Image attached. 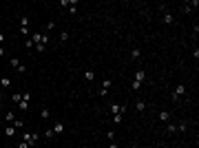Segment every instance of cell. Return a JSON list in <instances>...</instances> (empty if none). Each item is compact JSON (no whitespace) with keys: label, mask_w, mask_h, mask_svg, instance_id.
Returning <instances> with one entry per match:
<instances>
[{"label":"cell","mask_w":199,"mask_h":148,"mask_svg":"<svg viewBox=\"0 0 199 148\" xmlns=\"http://www.w3.org/2000/svg\"><path fill=\"white\" fill-rule=\"evenodd\" d=\"M29 38H31V42H33V44H40V42H42V33H40V31H36V33H31Z\"/></svg>","instance_id":"5bb4252c"},{"label":"cell","mask_w":199,"mask_h":148,"mask_svg":"<svg viewBox=\"0 0 199 148\" xmlns=\"http://www.w3.org/2000/svg\"><path fill=\"white\" fill-rule=\"evenodd\" d=\"M179 148H186V146H179Z\"/></svg>","instance_id":"d6a6232c"},{"label":"cell","mask_w":199,"mask_h":148,"mask_svg":"<svg viewBox=\"0 0 199 148\" xmlns=\"http://www.w3.org/2000/svg\"><path fill=\"white\" fill-rule=\"evenodd\" d=\"M184 95H186V86H184V84H177V86H175V91H172V102L182 100Z\"/></svg>","instance_id":"3957f363"},{"label":"cell","mask_w":199,"mask_h":148,"mask_svg":"<svg viewBox=\"0 0 199 148\" xmlns=\"http://www.w3.org/2000/svg\"><path fill=\"white\" fill-rule=\"evenodd\" d=\"M131 58H133V60H139V58H142V49H139V46H133V49H131Z\"/></svg>","instance_id":"7c38bea8"},{"label":"cell","mask_w":199,"mask_h":148,"mask_svg":"<svg viewBox=\"0 0 199 148\" xmlns=\"http://www.w3.org/2000/svg\"><path fill=\"white\" fill-rule=\"evenodd\" d=\"M56 135H62L64 133V122H56V124H53V128H51Z\"/></svg>","instance_id":"ba28073f"},{"label":"cell","mask_w":199,"mask_h":148,"mask_svg":"<svg viewBox=\"0 0 199 148\" xmlns=\"http://www.w3.org/2000/svg\"><path fill=\"white\" fill-rule=\"evenodd\" d=\"M13 119H16V115H13V113H7V115H5V122H7V124H11Z\"/></svg>","instance_id":"603a6c76"},{"label":"cell","mask_w":199,"mask_h":148,"mask_svg":"<svg viewBox=\"0 0 199 148\" xmlns=\"http://www.w3.org/2000/svg\"><path fill=\"white\" fill-rule=\"evenodd\" d=\"M175 126H177V133H186V128H188L186 122H179V124H175Z\"/></svg>","instance_id":"ffe728a7"},{"label":"cell","mask_w":199,"mask_h":148,"mask_svg":"<svg viewBox=\"0 0 199 148\" xmlns=\"http://www.w3.org/2000/svg\"><path fill=\"white\" fill-rule=\"evenodd\" d=\"M44 137H46V139H53L56 133H53V131H44Z\"/></svg>","instance_id":"d4e9b609"},{"label":"cell","mask_w":199,"mask_h":148,"mask_svg":"<svg viewBox=\"0 0 199 148\" xmlns=\"http://www.w3.org/2000/svg\"><path fill=\"white\" fill-rule=\"evenodd\" d=\"M38 139H40V135H38V133H24V141L29 144V148H36Z\"/></svg>","instance_id":"7a4b0ae2"},{"label":"cell","mask_w":199,"mask_h":148,"mask_svg":"<svg viewBox=\"0 0 199 148\" xmlns=\"http://www.w3.org/2000/svg\"><path fill=\"white\" fill-rule=\"evenodd\" d=\"M111 86H113V80H111V78H106V80L102 82V86H100V95H106V91H109Z\"/></svg>","instance_id":"52a82bcc"},{"label":"cell","mask_w":199,"mask_h":148,"mask_svg":"<svg viewBox=\"0 0 199 148\" xmlns=\"http://www.w3.org/2000/svg\"><path fill=\"white\" fill-rule=\"evenodd\" d=\"M166 133H177V126H175V122H168V124H166Z\"/></svg>","instance_id":"ac0fdd59"},{"label":"cell","mask_w":199,"mask_h":148,"mask_svg":"<svg viewBox=\"0 0 199 148\" xmlns=\"http://www.w3.org/2000/svg\"><path fill=\"white\" fill-rule=\"evenodd\" d=\"M24 46H27V49H31V46H33V42H31V38H27V40H24Z\"/></svg>","instance_id":"4316f807"},{"label":"cell","mask_w":199,"mask_h":148,"mask_svg":"<svg viewBox=\"0 0 199 148\" xmlns=\"http://www.w3.org/2000/svg\"><path fill=\"white\" fill-rule=\"evenodd\" d=\"M135 108H137L139 113H144V111H146V102H144V100H137V102H135Z\"/></svg>","instance_id":"e0dca14e"},{"label":"cell","mask_w":199,"mask_h":148,"mask_svg":"<svg viewBox=\"0 0 199 148\" xmlns=\"http://www.w3.org/2000/svg\"><path fill=\"white\" fill-rule=\"evenodd\" d=\"M7 55V51H5V46H0V58H5Z\"/></svg>","instance_id":"f546056e"},{"label":"cell","mask_w":199,"mask_h":148,"mask_svg":"<svg viewBox=\"0 0 199 148\" xmlns=\"http://www.w3.org/2000/svg\"><path fill=\"white\" fill-rule=\"evenodd\" d=\"M84 80H86V82H93V80H95V71H93V69H86V71H84Z\"/></svg>","instance_id":"4fadbf2b"},{"label":"cell","mask_w":199,"mask_h":148,"mask_svg":"<svg viewBox=\"0 0 199 148\" xmlns=\"http://www.w3.org/2000/svg\"><path fill=\"white\" fill-rule=\"evenodd\" d=\"M40 117H42V119H49V117H51V111H49V108L44 106V108L40 111Z\"/></svg>","instance_id":"d6986e66"},{"label":"cell","mask_w":199,"mask_h":148,"mask_svg":"<svg viewBox=\"0 0 199 148\" xmlns=\"http://www.w3.org/2000/svg\"><path fill=\"white\" fill-rule=\"evenodd\" d=\"M0 78H2V75H0Z\"/></svg>","instance_id":"836d02e7"},{"label":"cell","mask_w":199,"mask_h":148,"mask_svg":"<svg viewBox=\"0 0 199 148\" xmlns=\"http://www.w3.org/2000/svg\"><path fill=\"white\" fill-rule=\"evenodd\" d=\"M159 122L168 124V122H172V115H170V113H166V111H162V113H159Z\"/></svg>","instance_id":"30bf717a"},{"label":"cell","mask_w":199,"mask_h":148,"mask_svg":"<svg viewBox=\"0 0 199 148\" xmlns=\"http://www.w3.org/2000/svg\"><path fill=\"white\" fill-rule=\"evenodd\" d=\"M144 80H146V71H144V69H137V71H135V80H133V82L142 86V82H144Z\"/></svg>","instance_id":"8992f818"},{"label":"cell","mask_w":199,"mask_h":148,"mask_svg":"<svg viewBox=\"0 0 199 148\" xmlns=\"http://www.w3.org/2000/svg\"><path fill=\"white\" fill-rule=\"evenodd\" d=\"M29 100H31V93H22V100L18 104V108L24 113V111H29Z\"/></svg>","instance_id":"277c9868"},{"label":"cell","mask_w":199,"mask_h":148,"mask_svg":"<svg viewBox=\"0 0 199 148\" xmlns=\"http://www.w3.org/2000/svg\"><path fill=\"white\" fill-rule=\"evenodd\" d=\"M11 126H13L16 131H20V128H24V119H20V117H16V119L11 122Z\"/></svg>","instance_id":"8fae6325"},{"label":"cell","mask_w":199,"mask_h":148,"mask_svg":"<svg viewBox=\"0 0 199 148\" xmlns=\"http://www.w3.org/2000/svg\"><path fill=\"white\" fill-rule=\"evenodd\" d=\"M109 111L113 113V117H115V115H122V113H126V104H111Z\"/></svg>","instance_id":"5b68a950"},{"label":"cell","mask_w":199,"mask_h":148,"mask_svg":"<svg viewBox=\"0 0 199 148\" xmlns=\"http://www.w3.org/2000/svg\"><path fill=\"white\" fill-rule=\"evenodd\" d=\"M9 64H11V69H18V66H20V62H18V58H16V60H9Z\"/></svg>","instance_id":"484cf974"},{"label":"cell","mask_w":199,"mask_h":148,"mask_svg":"<svg viewBox=\"0 0 199 148\" xmlns=\"http://www.w3.org/2000/svg\"><path fill=\"white\" fill-rule=\"evenodd\" d=\"M20 100H22V93H20V95H18V93L11 95V102H13V104H20Z\"/></svg>","instance_id":"7402d4cb"},{"label":"cell","mask_w":199,"mask_h":148,"mask_svg":"<svg viewBox=\"0 0 199 148\" xmlns=\"http://www.w3.org/2000/svg\"><path fill=\"white\" fill-rule=\"evenodd\" d=\"M5 135H7V137H16V128H13L11 124H7V126H5Z\"/></svg>","instance_id":"2e32d148"},{"label":"cell","mask_w":199,"mask_h":148,"mask_svg":"<svg viewBox=\"0 0 199 148\" xmlns=\"http://www.w3.org/2000/svg\"><path fill=\"white\" fill-rule=\"evenodd\" d=\"M20 33H22L24 38L29 36V16H27V13L20 16Z\"/></svg>","instance_id":"6da1fadb"},{"label":"cell","mask_w":199,"mask_h":148,"mask_svg":"<svg viewBox=\"0 0 199 148\" xmlns=\"http://www.w3.org/2000/svg\"><path fill=\"white\" fill-rule=\"evenodd\" d=\"M0 86H2V88H11V78H0Z\"/></svg>","instance_id":"9a60e30c"},{"label":"cell","mask_w":199,"mask_h":148,"mask_svg":"<svg viewBox=\"0 0 199 148\" xmlns=\"http://www.w3.org/2000/svg\"><path fill=\"white\" fill-rule=\"evenodd\" d=\"M60 40H62V42H69V31H66V29L60 31Z\"/></svg>","instance_id":"44dd1931"},{"label":"cell","mask_w":199,"mask_h":148,"mask_svg":"<svg viewBox=\"0 0 199 148\" xmlns=\"http://www.w3.org/2000/svg\"><path fill=\"white\" fill-rule=\"evenodd\" d=\"M18 148H29V144H27V141H20V144H18Z\"/></svg>","instance_id":"f1b7e54d"},{"label":"cell","mask_w":199,"mask_h":148,"mask_svg":"<svg viewBox=\"0 0 199 148\" xmlns=\"http://www.w3.org/2000/svg\"><path fill=\"white\" fill-rule=\"evenodd\" d=\"M0 108H2V102H0Z\"/></svg>","instance_id":"1f68e13d"},{"label":"cell","mask_w":199,"mask_h":148,"mask_svg":"<svg viewBox=\"0 0 199 148\" xmlns=\"http://www.w3.org/2000/svg\"><path fill=\"white\" fill-rule=\"evenodd\" d=\"M109 148H119V146H117L115 141H111V144H109Z\"/></svg>","instance_id":"4dcf8cb0"},{"label":"cell","mask_w":199,"mask_h":148,"mask_svg":"<svg viewBox=\"0 0 199 148\" xmlns=\"http://www.w3.org/2000/svg\"><path fill=\"white\" fill-rule=\"evenodd\" d=\"M106 139H109V141H115V133H113V131H106Z\"/></svg>","instance_id":"cb8c5ba5"},{"label":"cell","mask_w":199,"mask_h":148,"mask_svg":"<svg viewBox=\"0 0 199 148\" xmlns=\"http://www.w3.org/2000/svg\"><path fill=\"white\" fill-rule=\"evenodd\" d=\"M192 7H195V9L199 7V2H197V0H195V2H186V5L182 7V11H184V13H190V11H192Z\"/></svg>","instance_id":"9c48e42d"},{"label":"cell","mask_w":199,"mask_h":148,"mask_svg":"<svg viewBox=\"0 0 199 148\" xmlns=\"http://www.w3.org/2000/svg\"><path fill=\"white\" fill-rule=\"evenodd\" d=\"M5 40H7V36H5L2 31H0V46H2V42H5Z\"/></svg>","instance_id":"83f0119b"}]
</instances>
